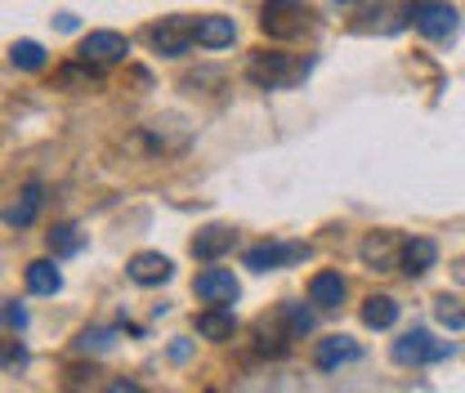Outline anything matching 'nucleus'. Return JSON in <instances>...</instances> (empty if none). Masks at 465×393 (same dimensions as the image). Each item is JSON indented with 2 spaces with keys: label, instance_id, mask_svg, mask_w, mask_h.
<instances>
[{
  "label": "nucleus",
  "instance_id": "f257e3e1",
  "mask_svg": "<svg viewBox=\"0 0 465 393\" xmlns=\"http://www.w3.org/2000/svg\"><path fill=\"white\" fill-rule=\"evenodd\" d=\"M260 27H264V36H273V41H291V36H300V32L309 27V5H304V0H264Z\"/></svg>",
  "mask_w": 465,
  "mask_h": 393
},
{
  "label": "nucleus",
  "instance_id": "f03ea898",
  "mask_svg": "<svg viewBox=\"0 0 465 393\" xmlns=\"http://www.w3.org/2000/svg\"><path fill=\"white\" fill-rule=\"evenodd\" d=\"M407 18H411V27L420 36H434V41H443V36L457 32V9L448 0H411L407 5Z\"/></svg>",
  "mask_w": 465,
  "mask_h": 393
},
{
  "label": "nucleus",
  "instance_id": "7ed1b4c3",
  "mask_svg": "<svg viewBox=\"0 0 465 393\" xmlns=\"http://www.w3.org/2000/svg\"><path fill=\"white\" fill-rule=\"evenodd\" d=\"M452 358L448 339H434L430 331H407L403 339H394V362L399 367H425V362H443Z\"/></svg>",
  "mask_w": 465,
  "mask_h": 393
},
{
  "label": "nucleus",
  "instance_id": "20e7f679",
  "mask_svg": "<svg viewBox=\"0 0 465 393\" xmlns=\"http://www.w3.org/2000/svg\"><path fill=\"white\" fill-rule=\"evenodd\" d=\"M125 54H130V41H125L121 32H90V36L81 41V63H94V67L121 63Z\"/></svg>",
  "mask_w": 465,
  "mask_h": 393
},
{
  "label": "nucleus",
  "instance_id": "39448f33",
  "mask_svg": "<svg viewBox=\"0 0 465 393\" xmlns=\"http://www.w3.org/2000/svg\"><path fill=\"white\" fill-rule=\"evenodd\" d=\"M295 76H300V67L287 63L282 54H255L251 58V81L264 85V90H282V85H291Z\"/></svg>",
  "mask_w": 465,
  "mask_h": 393
},
{
  "label": "nucleus",
  "instance_id": "423d86ee",
  "mask_svg": "<svg viewBox=\"0 0 465 393\" xmlns=\"http://www.w3.org/2000/svg\"><path fill=\"white\" fill-rule=\"evenodd\" d=\"M148 41H153L162 54H188V45L197 41V23H188V18H171V23L153 27V32H148Z\"/></svg>",
  "mask_w": 465,
  "mask_h": 393
},
{
  "label": "nucleus",
  "instance_id": "0eeeda50",
  "mask_svg": "<svg viewBox=\"0 0 465 393\" xmlns=\"http://www.w3.org/2000/svg\"><path fill=\"white\" fill-rule=\"evenodd\" d=\"M358 358H362V344L349 336H327V339H318V349H313V362H318L322 371H336V367L358 362Z\"/></svg>",
  "mask_w": 465,
  "mask_h": 393
},
{
  "label": "nucleus",
  "instance_id": "6e6552de",
  "mask_svg": "<svg viewBox=\"0 0 465 393\" xmlns=\"http://www.w3.org/2000/svg\"><path fill=\"white\" fill-rule=\"evenodd\" d=\"M295 260H304V246H278V241H264V246H251L246 251V269H255V273H269V269H278V264H295Z\"/></svg>",
  "mask_w": 465,
  "mask_h": 393
},
{
  "label": "nucleus",
  "instance_id": "1a4fd4ad",
  "mask_svg": "<svg viewBox=\"0 0 465 393\" xmlns=\"http://www.w3.org/2000/svg\"><path fill=\"white\" fill-rule=\"evenodd\" d=\"M197 295L206 304H232L242 295V286H237L229 269H206V273H197Z\"/></svg>",
  "mask_w": 465,
  "mask_h": 393
},
{
  "label": "nucleus",
  "instance_id": "9d476101",
  "mask_svg": "<svg viewBox=\"0 0 465 393\" xmlns=\"http://www.w3.org/2000/svg\"><path fill=\"white\" fill-rule=\"evenodd\" d=\"M125 273H130V281H139V286H162V281H171V260L157 255V251H139L125 264Z\"/></svg>",
  "mask_w": 465,
  "mask_h": 393
},
{
  "label": "nucleus",
  "instance_id": "9b49d317",
  "mask_svg": "<svg viewBox=\"0 0 465 393\" xmlns=\"http://www.w3.org/2000/svg\"><path fill=\"white\" fill-rule=\"evenodd\" d=\"M41 201H45V192H41V183H27L23 192H18V201L5 211V224L9 228H27L36 215H41Z\"/></svg>",
  "mask_w": 465,
  "mask_h": 393
},
{
  "label": "nucleus",
  "instance_id": "f8f14e48",
  "mask_svg": "<svg viewBox=\"0 0 465 393\" xmlns=\"http://www.w3.org/2000/svg\"><path fill=\"white\" fill-rule=\"evenodd\" d=\"M434 260H439V246H434L430 237H411V241L403 246V273L407 278L430 273V269H434Z\"/></svg>",
  "mask_w": 465,
  "mask_h": 393
},
{
  "label": "nucleus",
  "instance_id": "ddd939ff",
  "mask_svg": "<svg viewBox=\"0 0 465 393\" xmlns=\"http://www.w3.org/2000/svg\"><path fill=\"white\" fill-rule=\"evenodd\" d=\"M341 300H345V278L341 273H313V281H309V304L341 309Z\"/></svg>",
  "mask_w": 465,
  "mask_h": 393
},
{
  "label": "nucleus",
  "instance_id": "4468645a",
  "mask_svg": "<svg viewBox=\"0 0 465 393\" xmlns=\"http://www.w3.org/2000/svg\"><path fill=\"white\" fill-rule=\"evenodd\" d=\"M232 36H237L232 18H220V14L197 18V45H206V50H224V45H232Z\"/></svg>",
  "mask_w": 465,
  "mask_h": 393
},
{
  "label": "nucleus",
  "instance_id": "2eb2a0df",
  "mask_svg": "<svg viewBox=\"0 0 465 393\" xmlns=\"http://www.w3.org/2000/svg\"><path fill=\"white\" fill-rule=\"evenodd\" d=\"M232 331H237V322H232V309H224V304L197 313V336L202 339H232Z\"/></svg>",
  "mask_w": 465,
  "mask_h": 393
},
{
  "label": "nucleus",
  "instance_id": "dca6fc26",
  "mask_svg": "<svg viewBox=\"0 0 465 393\" xmlns=\"http://www.w3.org/2000/svg\"><path fill=\"white\" fill-rule=\"evenodd\" d=\"M232 237H237L232 228H220V224L206 228V232L193 237V255H197V260H220L224 251H232Z\"/></svg>",
  "mask_w": 465,
  "mask_h": 393
},
{
  "label": "nucleus",
  "instance_id": "f3484780",
  "mask_svg": "<svg viewBox=\"0 0 465 393\" xmlns=\"http://www.w3.org/2000/svg\"><path fill=\"white\" fill-rule=\"evenodd\" d=\"M362 264H371V269L390 273V269H394V237H390V232L367 237V241H362Z\"/></svg>",
  "mask_w": 465,
  "mask_h": 393
},
{
  "label": "nucleus",
  "instance_id": "a211bd4d",
  "mask_svg": "<svg viewBox=\"0 0 465 393\" xmlns=\"http://www.w3.org/2000/svg\"><path fill=\"white\" fill-rule=\"evenodd\" d=\"M362 322H367L371 331H385V327L399 322V304H394L390 295H371V300L362 304Z\"/></svg>",
  "mask_w": 465,
  "mask_h": 393
},
{
  "label": "nucleus",
  "instance_id": "6ab92c4d",
  "mask_svg": "<svg viewBox=\"0 0 465 393\" xmlns=\"http://www.w3.org/2000/svg\"><path fill=\"white\" fill-rule=\"evenodd\" d=\"M58 286H63V278H58V269L50 260L27 264V290H32V295H54Z\"/></svg>",
  "mask_w": 465,
  "mask_h": 393
},
{
  "label": "nucleus",
  "instance_id": "aec40b11",
  "mask_svg": "<svg viewBox=\"0 0 465 393\" xmlns=\"http://www.w3.org/2000/svg\"><path fill=\"white\" fill-rule=\"evenodd\" d=\"M9 63H14L18 72H41V67H45V50H41L36 41H14V45H9Z\"/></svg>",
  "mask_w": 465,
  "mask_h": 393
},
{
  "label": "nucleus",
  "instance_id": "412c9836",
  "mask_svg": "<svg viewBox=\"0 0 465 393\" xmlns=\"http://www.w3.org/2000/svg\"><path fill=\"white\" fill-rule=\"evenodd\" d=\"M434 318H439L448 331H465V309H461V300H452V295H439V300H434Z\"/></svg>",
  "mask_w": 465,
  "mask_h": 393
},
{
  "label": "nucleus",
  "instance_id": "4be33fe9",
  "mask_svg": "<svg viewBox=\"0 0 465 393\" xmlns=\"http://www.w3.org/2000/svg\"><path fill=\"white\" fill-rule=\"evenodd\" d=\"M50 251H54V255H76V251H81V232L72 224H58L54 232H50Z\"/></svg>",
  "mask_w": 465,
  "mask_h": 393
},
{
  "label": "nucleus",
  "instance_id": "5701e85b",
  "mask_svg": "<svg viewBox=\"0 0 465 393\" xmlns=\"http://www.w3.org/2000/svg\"><path fill=\"white\" fill-rule=\"evenodd\" d=\"M282 318H287L291 336H309V331H313V313H309L304 304H287V309H282Z\"/></svg>",
  "mask_w": 465,
  "mask_h": 393
},
{
  "label": "nucleus",
  "instance_id": "b1692460",
  "mask_svg": "<svg viewBox=\"0 0 465 393\" xmlns=\"http://www.w3.org/2000/svg\"><path fill=\"white\" fill-rule=\"evenodd\" d=\"M0 318H5V331H23V327H27V309H23L18 300H5Z\"/></svg>",
  "mask_w": 465,
  "mask_h": 393
},
{
  "label": "nucleus",
  "instance_id": "393cba45",
  "mask_svg": "<svg viewBox=\"0 0 465 393\" xmlns=\"http://www.w3.org/2000/svg\"><path fill=\"white\" fill-rule=\"evenodd\" d=\"M76 349H81V353H90V349H94V353H104V349H113V331H85Z\"/></svg>",
  "mask_w": 465,
  "mask_h": 393
},
{
  "label": "nucleus",
  "instance_id": "a878e982",
  "mask_svg": "<svg viewBox=\"0 0 465 393\" xmlns=\"http://www.w3.org/2000/svg\"><path fill=\"white\" fill-rule=\"evenodd\" d=\"M23 362H27V353H23V344H14V339H9V349H5V367L14 371V367H23Z\"/></svg>",
  "mask_w": 465,
  "mask_h": 393
},
{
  "label": "nucleus",
  "instance_id": "bb28decb",
  "mask_svg": "<svg viewBox=\"0 0 465 393\" xmlns=\"http://www.w3.org/2000/svg\"><path fill=\"white\" fill-rule=\"evenodd\" d=\"M188 353H193V344H188V339H174V344H171V358H174V362H183Z\"/></svg>",
  "mask_w": 465,
  "mask_h": 393
},
{
  "label": "nucleus",
  "instance_id": "cd10ccee",
  "mask_svg": "<svg viewBox=\"0 0 465 393\" xmlns=\"http://www.w3.org/2000/svg\"><path fill=\"white\" fill-rule=\"evenodd\" d=\"M457 281H465V260H461V264H457Z\"/></svg>",
  "mask_w": 465,
  "mask_h": 393
}]
</instances>
